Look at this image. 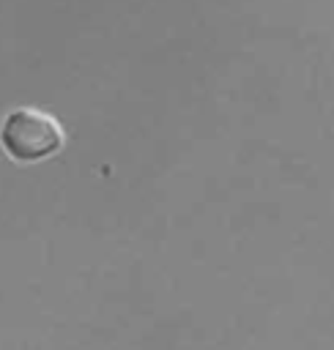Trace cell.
<instances>
[{"label":"cell","mask_w":334,"mask_h":350,"mask_svg":"<svg viewBox=\"0 0 334 350\" xmlns=\"http://www.w3.org/2000/svg\"><path fill=\"white\" fill-rule=\"evenodd\" d=\"M0 145L16 161H38L55 156L63 148V129L52 115L22 107L5 115L0 129Z\"/></svg>","instance_id":"cell-1"}]
</instances>
